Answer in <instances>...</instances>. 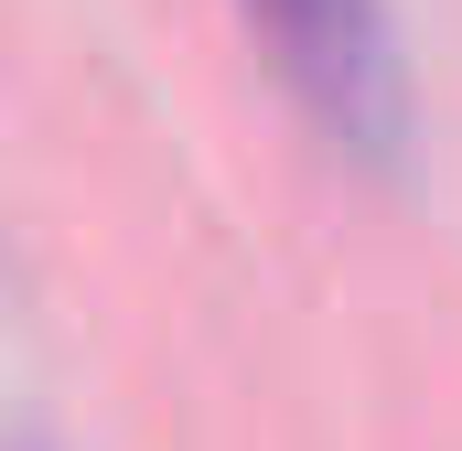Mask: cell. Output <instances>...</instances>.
I'll use <instances>...</instances> for the list:
<instances>
[{"label": "cell", "instance_id": "1", "mask_svg": "<svg viewBox=\"0 0 462 451\" xmlns=\"http://www.w3.org/2000/svg\"><path fill=\"white\" fill-rule=\"evenodd\" d=\"M247 22L269 32V65L312 108V129L387 172L398 140H409V87H398L387 11L376 0H247Z\"/></svg>", "mask_w": 462, "mask_h": 451}]
</instances>
